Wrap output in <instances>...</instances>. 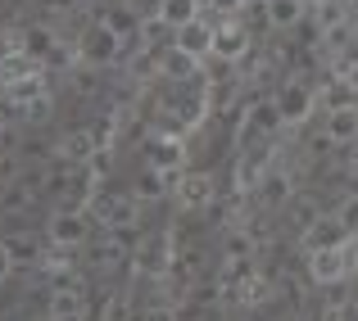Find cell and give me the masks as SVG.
I'll use <instances>...</instances> for the list:
<instances>
[{"label": "cell", "mask_w": 358, "mask_h": 321, "mask_svg": "<svg viewBox=\"0 0 358 321\" xmlns=\"http://www.w3.org/2000/svg\"><path fill=\"white\" fill-rule=\"evenodd\" d=\"M173 45H182V50L195 54V59H209V54H213V23L200 14L195 23L177 27V32H173Z\"/></svg>", "instance_id": "5bb4252c"}, {"label": "cell", "mask_w": 358, "mask_h": 321, "mask_svg": "<svg viewBox=\"0 0 358 321\" xmlns=\"http://www.w3.org/2000/svg\"><path fill=\"white\" fill-rule=\"evenodd\" d=\"M327 140H331V145H354L358 140V105H345V109L327 113Z\"/></svg>", "instance_id": "2e32d148"}, {"label": "cell", "mask_w": 358, "mask_h": 321, "mask_svg": "<svg viewBox=\"0 0 358 321\" xmlns=\"http://www.w3.org/2000/svg\"><path fill=\"white\" fill-rule=\"evenodd\" d=\"M32 321H59V317H55V313H50V308H45V313H41V317H32Z\"/></svg>", "instance_id": "8d00e7d4"}, {"label": "cell", "mask_w": 358, "mask_h": 321, "mask_svg": "<svg viewBox=\"0 0 358 321\" xmlns=\"http://www.w3.org/2000/svg\"><path fill=\"white\" fill-rule=\"evenodd\" d=\"M145 163L177 181L182 167H186V136H164V131H155V136L145 140Z\"/></svg>", "instance_id": "ba28073f"}, {"label": "cell", "mask_w": 358, "mask_h": 321, "mask_svg": "<svg viewBox=\"0 0 358 321\" xmlns=\"http://www.w3.org/2000/svg\"><path fill=\"white\" fill-rule=\"evenodd\" d=\"M36 73H45V59H36V54H5L0 59V87H14V82H27L36 77Z\"/></svg>", "instance_id": "9a60e30c"}, {"label": "cell", "mask_w": 358, "mask_h": 321, "mask_svg": "<svg viewBox=\"0 0 358 321\" xmlns=\"http://www.w3.org/2000/svg\"><path fill=\"white\" fill-rule=\"evenodd\" d=\"M250 253H254V235H250V226H245V231H231V235H227V244H222V258H227V262H250Z\"/></svg>", "instance_id": "484cf974"}, {"label": "cell", "mask_w": 358, "mask_h": 321, "mask_svg": "<svg viewBox=\"0 0 358 321\" xmlns=\"http://www.w3.org/2000/svg\"><path fill=\"white\" fill-rule=\"evenodd\" d=\"M173 195L182 209H209L213 195H218V186H213V172H200V167H191V172H182L173 181Z\"/></svg>", "instance_id": "8fae6325"}, {"label": "cell", "mask_w": 358, "mask_h": 321, "mask_svg": "<svg viewBox=\"0 0 358 321\" xmlns=\"http://www.w3.org/2000/svg\"><path fill=\"white\" fill-rule=\"evenodd\" d=\"M317 100H322L327 113H331V109L358 105V91H354V82H350V77H331V82H327V91H317Z\"/></svg>", "instance_id": "603a6c76"}, {"label": "cell", "mask_w": 358, "mask_h": 321, "mask_svg": "<svg viewBox=\"0 0 358 321\" xmlns=\"http://www.w3.org/2000/svg\"><path fill=\"white\" fill-rule=\"evenodd\" d=\"M91 222H96V217H91V209H55L50 222H45V240L78 249V244H87Z\"/></svg>", "instance_id": "5b68a950"}, {"label": "cell", "mask_w": 358, "mask_h": 321, "mask_svg": "<svg viewBox=\"0 0 358 321\" xmlns=\"http://www.w3.org/2000/svg\"><path fill=\"white\" fill-rule=\"evenodd\" d=\"M9 271H14V258H9L5 240H0V281H9Z\"/></svg>", "instance_id": "e575fe53"}, {"label": "cell", "mask_w": 358, "mask_h": 321, "mask_svg": "<svg viewBox=\"0 0 358 321\" xmlns=\"http://www.w3.org/2000/svg\"><path fill=\"white\" fill-rule=\"evenodd\" d=\"M23 32H27V54H36V59H50V50L59 45V36H55L45 23H27Z\"/></svg>", "instance_id": "cb8c5ba5"}, {"label": "cell", "mask_w": 358, "mask_h": 321, "mask_svg": "<svg viewBox=\"0 0 358 321\" xmlns=\"http://www.w3.org/2000/svg\"><path fill=\"white\" fill-rule=\"evenodd\" d=\"M350 149H354V172H358V140H354V145H350Z\"/></svg>", "instance_id": "74e56055"}, {"label": "cell", "mask_w": 358, "mask_h": 321, "mask_svg": "<svg viewBox=\"0 0 358 321\" xmlns=\"http://www.w3.org/2000/svg\"><path fill=\"white\" fill-rule=\"evenodd\" d=\"M32 186H27V181H9L5 186V195H0V209H5V213H23L27 209V204H32Z\"/></svg>", "instance_id": "4316f807"}, {"label": "cell", "mask_w": 358, "mask_h": 321, "mask_svg": "<svg viewBox=\"0 0 358 321\" xmlns=\"http://www.w3.org/2000/svg\"><path fill=\"white\" fill-rule=\"evenodd\" d=\"M209 113H213L209 87H200V91H191V96H177L173 100V118H177V127H182V131H200L204 122H209Z\"/></svg>", "instance_id": "7c38bea8"}, {"label": "cell", "mask_w": 358, "mask_h": 321, "mask_svg": "<svg viewBox=\"0 0 358 321\" xmlns=\"http://www.w3.org/2000/svg\"><path fill=\"white\" fill-rule=\"evenodd\" d=\"M200 73H204V59L186 54L182 45L168 41L164 50H159V77H168V82H191V77H200Z\"/></svg>", "instance_id": "4fadbf2b"}, {"label": "cell", "mask_w": 358, "mask_h": 321, "mask_svg": "<svg viewBox=\"0 0 358 321\" xmlns=\"http://www.w3.org/2000/svg\"><path fill=\"white\" fill-rule=\"evenodd\" d=\"M131 267H136V276H173L177 267V235H150V240L136 244V253H131Z\"/></svg>", "instance_id": "3957f363"}, {"label": "cell", "mask_w": 358, "mask_h": 321, "mask_svg": "<svg viewBox=\"0 0 358 321\" xmlns=\"http://www.w3.org/2000/svg\"><path fill=\"white\" fill-rule=\"evenodd\" d=\"M204 14V0H159V18L173 27H186Z\"/></svg>", "instance_id": "ffe728a7"}, {"label": "cell", "mask_w": 358, "mask_h": 321, "mask_svg": "<svg viewBox=\"0 0 358 321\" xmlns=\"http://www.w3.org/2000/svg\"><path fill=\"white\" fill-rule=\"evenodd\" d=\"M100 23L105 27H114V32L122 36V41H136V32H141V14L131 5H109V9H100Z\"/></svg>", "instance_id": "ac0fdd59"}, {"label": "cell", "mask_w": 358, "mask_h": 321, "mask_svg": "<svg viewBox=\"0 0 358 321\" xmlns=\"http://www.w3.org/2000/svg\"><path fill=\"white\" fill-rule=\"evenodd\" d=\"M5 249H9V258H14V267H18V262H36V258H41V240H36L32 231L5 235Z\"/></svg>", "instance_id": "7402d4cb"}, {"label": "cell", "mask_w": 358, "mask_h": 321, "mask_svg": "<svg viewBox=\"0 0 358 321\" xmlns=\"http://www.w3.org/2000/svg\"><path fill=\"white\" fill-rule=\"evenodd\" d=\"M250 5H263V0H241V9H250Z\"/></svg>", "instance_id": "f35d334b"}, {"label": "cell", "mask_w": 358, "mask_h": 321, "mask_svg": "<svg viewBox=\"0 0 358 321\" xmlns=\"http://www.w3.org/2000/svg\"><path fill=\"white\" fill-rule=\"evenodd\" d=\"M91 217H96L105 231L131 235L136 231V217H141V200L136 195H96V200H91Z\"/></svg>", "instance_id": "277c9868"}, {"label": "cell", "mask_w": 358, "mask_h": 321, "mask_svg": "<svg viewBox=\"0 0 358 321\" xmlns=\"http://www.w3.org/2000/svg\"><path fill=\"white\" fill-rule=\"evenodd\" d=\"M100 154H105V140H100V131H96V127L64 131V140H59V158H64V163L87 167V163H96Z\"/></svg>", "instance_id": "9c48e42d"}, {"label": "cell", "mask_w": 358, "mask_h": 321, "mask_svg": "<svg viewBox=\"0 0 358 321\" xmlns=\"http://www.w3.org/2000/svg\"><path fill=\"white\" fill-rule=\"evenodd\" d=\"M50 313L59 321H82L87 317V294H50Z\"/></svg>", "instance_id": "d4e9b609"}, {"label": "cell", "mask_w": 358, "mask_h": 321, "mask_svg": "<svg viewBox=\"0 0 358 321\" xmlns=\"http://www.w3.org/2000/svg\"><path fill=\"white\" fill-rule=\"evenodd\" d=\"M50 109H55V100H50V91H45V96H36L32 105L23 109V118L27 122H45V118H50Z\"/></svg>", "instance_id": "4dcf8cb0"}, {"label": "cell", "mask_w": 358, "mask_h": 321, "mask_svg": "<svg viewBox=\"0 0 358 321\" xmlns=\"http://www.w3.org/2000/svg\"><path fill=\"white\" fill-rule=\"evenodd\" d=\"M0 91H5V100H9V105H14L18 113H23V109L32 105L36 96H45L50 87H45V73H36V77H27V82H14V87H0Z\"/></svg>", "instance_id": "44dd1931"}, {"label": "cell", "mask_w": 358, "mask_h": 321, "mask_svg": "<svg viewBox=\"0 0 358 321\" xmlns=\"http://www.w3.org/2000/svg\"><path fill=\"white\" fill-rule=\"evenodd\" d=\"M50 294H87V281L78 271L59 267V271H50Z\"/></svg>", "instance_id": "83f0119b"}, {"label": "cell", "mask_w": 358, "mask_h": 321, "mask_svg": "<svg viewBox=\"0 0 358 321\" xmlns=\"http://www.w3.org/2000/svg\"><path fill=\"white\" fill-rule=\"evenodd\" d=\"M277 109H281V122H286V127H304V122L313 118V109H317V91L295 77V82H286V87L277 91Z\"/></svg>", "instance_id": "52a82bcc"}, {"label": "cell", "mask_w": 358, "mask_h": 321, "mask_svg": "<svg viewBox=\"0 0 358 321\" xmlns=\"http://www.w3.org/2000/svg\"><path fill=\"white\" fill-rule=\"evenodd\" d=\"M131 195H136V200L141 204H159V200H164V195H173V177H168V172H159V167H141V172H136V191H131Z\"/></svg>", "instance_id": "e0dca14e"}, {"label": "cell", "mask_w": 358, "mask_h": 321, "mask_svg": "<svg viewBox=\"0 0 358 321\" xmlns=\"http://www.w3.org/2000/svg\"><path fill=\"white\" fill-rule=\"evenodd\" d=\"M141 321H177V313H173V308H150Z\"/></svg>", "instance_id": "836d02e7"}, {"label": "cell", "mask_w": 358, "mask_h": 321, "mask_svg": "<svg viewBox=\"0 0 358 321\" xmlns=\"http://www.w3.org/2000/svg\"><path fill=\"white\" fill-rule=\"evenodd\" d=\"M27 50V32L18 23H9V27H0V59L5 54H23Z\"/></svg>", "instance_id": "f546056e"}, {"label": "cell", "mask_w": 358, "mask_h": 321, "mask_svg": "<svg viewBox=\"0 0 358 321\" xmlns=\"http://www.w3.org/2000/svg\"><path fill=\"white\" fill-rule=\"evenodd\" d=\"M317 321H358V304H331V308H322Z\"/></svg>", "instance_id": "1f68e13d"}, {"label": "cell", "mask_w": 358, "mask_h": 321, "mask_svg": "<svg viewBox=\"0 0 358 321\" xmlns=\"http://www.w3.org/2000/svg\"><path fill=\"white\" fill-rule=\"evenodd\" d=\"M299 240H304L308 253H317V249H331V244H345L350 240V226L341 222V213H317L313 222L299 231Z\"/></svg>", "instance_id": "30bf717a"}, {"label": "cell", "mask_w": 358, "mask_h": 321, "mask_svg": "<svg viewBox=\"0 0 358 321\" xmlns=\"http://www.w3.org/2000/svg\"><path fill=\"white\" fill-rule=\"evenodd\" d=\"M263 14L272 27H299L308 14V0H263Z\"/></svg>", "instance_id": "d6986e66"}, {"label": "cell", "mask_w": 358, "mask_h": 321, "mask_svg": "<svg viewBox=\"0 0 358 321\" xmlns=\"http://www.w3.org/2000/svg\"><path fill=\"white\" fill-rule=\"evenodd\" d=\"M341 222L350 226V235H358V195H350V200L341 204Z\"/></svg>", "instance_id": "d6a6232c"}, {"label": "cell", "mask_w": 358, "mask_h": 321, "mask_svg": "<svg viewBox=\"0 0 358 321\" xmlns=\"http://www.w3.org/2000/svg\"><path fill=\"white\" fill-rule=\"evenodd\" d=\"M122 244H127V240H122L118 231H109L105 240L96 244V262H100V267H118V262H122Z\"/></svg>", "instance_id": "f1b7e54d"}, {"label": "cell", "mask_w": 358, "mask_h": 321, "mask_svg": "<svg viewBox=\"0 0 358 321\" xmlns=\"http://www.w3.org/2000/svg\"><path fill=\"white\" fill-rule=\"evenodd\" d=\"M122 45H127V41H122L114 27H105L96 18V23H87V27H82V36H78V59L91 64V68H109V64L122 54Z\"/></svg>", "instance_id": "7a4b0ae2"}, {"label": "cell", "mask_w": 358, "mask_h": 321, "mask_svg": "<svg viewBox=\"0 0 358 321\" xmlns=\"http://www.w3.org/2000/svg\"><path fill=\"white\" fill-rule=\"evenodd\" d=\"M36 5H41V9H50V14H64V9H69V5H78V0H36Z\"/></svg>", "instance_id": "d590c367"}, {"label": "cell", "mask_w": 358, "mask_h": 321, "mask_svg": "<svg viewBox=\"0 0 358 321\" xmlns=\"http://www.w3.org/2000/svg\"><path fill=\"white\" fill-rule=\"evenodd\" d=\"M213 54H218V59H231V64H241L245 54H250V27H245L241 14H222L218 23H213Z\"/></svg>", "instance_id": "8992f818"}, {"label": "cell", "mask_w": 358, "mask_h": 321, "mask_svg": "<svg viewBox=\"0 0 358 321\" xmlns=\"http://www.w3.org/2000/svg\"><path fill=\"white\" fill-rule=\"evenodd\" d=\"M358 271V235H350L345 244H331V249L308 253V281L313 285H345Z\"/></svg>", "instance_id": "6da1fadb"}]
</instances>
